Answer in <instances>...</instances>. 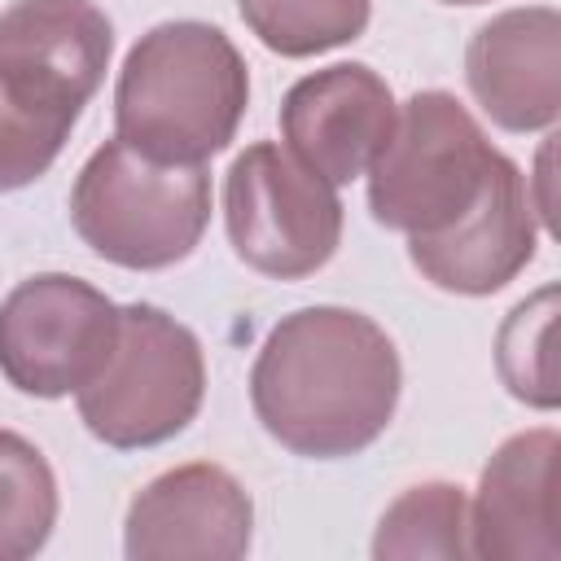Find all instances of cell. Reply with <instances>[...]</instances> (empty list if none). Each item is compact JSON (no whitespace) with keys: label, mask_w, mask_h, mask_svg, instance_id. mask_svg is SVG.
<instances>
[{"label":"cell","mask_w":561,"mask_h":561,"mask_svg":"<svg viewBox=\"0 0 561 561\" xmlns=\"http://www.w3.org/2000/svg\"><path fill=\"white\" fill-rule=\"evenodd\" d=\"M57 526V478L48 456L18 430H0V561L35 557Z\"/></svg>","instance_id":"9a60e30c"},{"label":"cell","mask_w":561,"mask_h":561,"mask_svg":"<svg viewBox=\"0 0 561 561\" xmlns=\"http://www.w3.org/2000/svg\"><path fill=\"white\" fill-rule=\"evenodd\" d=\"M557 430H522L495 447L469 504V552L482 561H561Z\"/></svg>","instance_id":"4fadbf2b"},{"label":"cell","mask_w":561,"mask_h":561,"mask_svg":"<svg viewBox=\"0 0 561 561\" xmlns=\"http://www.w3.org/2000/svg\"><path fill=\"white\" fill-rule=\"evenodd\" d=\"M118 333V307L70 272H39L0 302V373L35 399H66L92 381Z\"/></svg>","instance_id":"ba28073f"},{"label":"cell","mask_w":561,"mask_h":561,"mask_svg":"<svg viewBox=\"0 0 561 561\" xmlns=\"http://www.w3.org/2000/svg\"><path fill=\"white\" fill-rule=\"evenodd\" d=\"M114 26L92 0H13L0 9V105L35 136L66 145L96 96Z\"/></svg>","instance_id":"8992f818"},{"label":"cell","mask_w":561,"mask_h":561,"mask_svg":"<svg viewBox=\"0 0 561 561\" xmlns=\"http://www.w3.org/2000/svg\"><path fill=\"white\" fill-rule=\"evenodd\" d=\"M465 83L504 131H548L561 114V13L552 4L504 9L465 48Z\"/></svg>","instance_id":"7c38bea8"},{"label":"cell","mask_w":561,"mask_h":561,"mask_svg":"<svg viewBox=\"0 0 561 561\" xmlns=\"http://www.w3.org/2000/svg\"><path fill=\"white\" fill-rule=\"evenodd\" d=\"M254 539L250 491L210 460L175 465L127 504L123 552L131 561H237Z\"/></svg>","instance_id":"9c48e42d"},{"label":"cell","mask_w":561,"mask_h":561,"mask_svg":"<svg viewBox=\"0 0 561 561\" xmlns=\"http://www.w3.org/2000/svg\"><path fill=\"white\" fill-rule=\"evenodd\" d=\"M535 241L539 224L530 175H522V167L500 153L473 210H465L438 237H408V259L430 285L465 298H486L517 280V272H526V263L535 259Z\"/></svg>","instance_id":"8fae6325"},{"label":"cell","mask_w":561,"mask_h":561,"mask_svg":"<svg viewBox=\"0 0 561 561\" xmlns=\"http://www.w3.org/2000/svg\"><path fill=\"white\" fill-rule=\"evenodd\" d=\"M250 35L280 57H316L364 35L373 0H237Z\"/></svg>","instance_id":"2e32d148"},{"label":"cell","mask_w":561,"mask_h":561,"mask_svg":"<svg viewBox=\"0 0 561 561\" xmlns=\"http://www.w3.org/2000/svg\"><path fill=\"white\" fill-rule=\"evenodd\" d=\"M57 145L22 127L4 105H0V193H13L31 180H39L57 162Z\"/></svg>","instance_id":"ac0fdd59"},{"label":"cell","mask_w":561,"mask_h":561,"mask_svg":"<svg viewBox=\"0 0 561 561\" xmlns=\"http://www.w3.org/2000/svg\"><path fill=\"white\" fill-rule=\"evenodd\" d=\"M70 224L114 267L158 272L184 263L210 224V175L206 167L145 158L114 136L79 167Z\"/></svg>","instance_id":"3957f363"},{"label":"cell","mask_w":561,"mask_h":561,"mask_svg":"<svg viewBox=\"0 0 561 561\" xmlns=\"http://www.w3.org/2000/svg\"><path fill=\"white\" fill-rule=\"evenodd\" d=\"M250 105L237 44L197 18L149 26L114 83V131L145 158L202 167L224 153Z\"/></svg>","instance_id":"7a4b0ae2"},{"label":"cell","mask_w":561,"mask_h":561,"mask_svg":"<svg viewBox=\"0 0 561 561\" xmlns=\"http://www.w3.org/2000/svg\"><path fill=\"white\" fill-rule=\"evenodd\" d=\"M495 158L500 149H491L469 105L443 88H421L399 105L390 140L364 171L368 210L390 232L438 237L473 210Z\"/></svg>","instance_id":"277c9868"},{"label":"cell","mask_w":561,"mask_h":561,"mask_svg":"<svg viewBox=\"0 0 561 561\" xmlns=\"http://www.w3.org/2000/svg\"><path fill=\"white\" fill-rule=\"evenodd\" d=\"M438 4H486V0H438Z\"/></svg>","instance_id":"d6986e66"},{"label":"cell","mask_w":561,"mask_h":561,"mask_svg":"<svg viewBox=\"0 0 561 561\" xmlns=\"http://www.w3.org/2000/svg\"><path fill=\"white\" fill-rule=\"evenodd\" d=\"M206 394V355L188 324L153 302L118 307L105 364L75 390L79 421L114 451H140L188 430Z\"/></svg>","instance_id":"5b68a950"},{"label":"cell","mask_w":561,"mask_h":561,"mask_svg":"<svg viewBox=\"0 0 561 561\" xmlns=\"http://www.w3.org/2000/svg\"><path fill=\"white\" fill-rule=\"evenodd\" d=\"M403 364L390 333L351 307H298L272 324L250 368L259 425L307 460L373 447L394 421Z\"/></svg>","instance_id":"6da1fadb"},{"label":"cell","mask_w":561,"mask_h":561,"mask_svg":"<svg viewBox=\"0 0 561 561\" xmlns=\"http://www.w3.org/2000/svg\"><path fill=\"white\" fill-rule=\"evenodd\" d=\"M552 324H557V285H543L530 298H522L495 333L500 381L508 386L513 399L543 412H552L561 399L552 368Z\"/></svg>","instance_id":"e0dca14e"},{"label":"cell","mask_w":561,"mask_h":561,"mask_svg":"<svg viewBox=\"0 0 561 561\" xmlns=\"http://www.w3.org/2000/svg\"><path fill=\"white\" fill-rule=\"evenodd\" d=\"M373 557L377 561H399V557H443L460 561L469 552V500L465 486L430 478L408 486L377 522L373 535Z\"/></svg>","instance_id":"5bb4252c"},{"label":"cell","mask_w":561,"mask_h":561,"mask_svg":"<svg viewBox=\"0 0 561 561\" xmlns=\"http://www.w3.org/2000/svg\"><path fill=\"white\" fill-rule=\"evenodd\" d=\"M394 92L364 61L302 75L280 101L285 149L333 188L359 180L394 131Z\"/></svg>","instance_id":"30bf717a"},{"label":"cell","mask_w":561,"mask_h":561,"mask_svg":"<svg viewBox=\"0 0 561 561\" xmlns=\"http://www.w3.org/2000/svg\"><path fill=\"white\" fill-rule=\"evenodd\" d=\"M224 228L245 267L298 280L337 254L342 197L285 145L254 140L224 175Z\"/></svg>","instance_id":"52a82bcc"}]
</instances>
